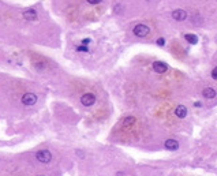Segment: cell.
Segmentation results:
<instances>
[{"label":"cell","instance_id":"cell-14","mask_svg":"<svg viewBox=\"0 0 217 176\" xmlns=\"http://www.w3.org/2000/svg\"><path fill=\"white\" fill-rule=\"evenodd\" d=\"M77 51L78 52H87L89 49H87L86 45H81V46H78V48H77Z\"/></svg>","mask_w":217,"mask_h":176},{"label":"cell","instance_id":"cell-16","mask_svg":"<svg viewBox=\"0 0 217 176\" xmlns=\"http://www.w3.org/2000/svg\"><path fill=\"white\" fill-rule=\"evenodd\" d=\"M101 2H102V0H87L89 4H100Z\"/></svg>","mask_w":217,"mask_h":176},{"label":"cell","instance_id":"cell-17","mask_svg":"<svg viewBox=\"0 0 217 176\" xmlns=\"http://www.w3.org/2000/svg\"><path fill=\"white\" fill-rule=\"evenodd\" d=\"M164 44H165V40L164 38H159V40H157V45L164 46Z\"/></svg>","mask_w":217,"mask_h":176},{"label":"cell","instance_id":"cell-15","mask_svg":"<svg viewBox=\"0 0 217 176\" xmlns=\"http://www.w3.org/2000/svg\"><path fill=\"white\" fill-rule=\"evenodd\" d=\"M75 154H77L79 158H85V154H83V152L82 150H79V149H77L75 150Z\"/></svg>","mask_w":217,"mask_h":176},{"label":"cell","instance_id":"cell-5","mask_svg":"<svg viewBox=\"0 0 217 176\" xmlns=\"http://www.w3.org/2000/svg\"><path fill=\"white\" fill-rule=\"evenodd\" d=\"M153 70L156 71V73H159V74H163V73H165L167 70H168V64L164 62H155L153 63Z\"/></svg>","mask_w":217,"mask_h":176},{"label":"cell","instance_id":"cell-21","mask_svg":"<svg viewBox=\"0 0 217 176\" xmlns=\"http://www.w3.org/2000/svg\"><path fill=\"white\" fill-rule=\"evenodd\" d=\"M41 176H44V175H41Z\"/></svg>","mask_w":217,"mask_h":176},{"label":"cell","instance_id":"cell-18","mask_svg":"<svg viewBox=\"0 0 217 176\" xmlns=\"http://www.w3.org/2000/svg\"><path fill=\"white\" fill-rule=\"evenodd\" d=\"M212 78H213V79H217V67L213 68V71H212Z\"/></svg>","mask_w":217,"mask_h":176},{"label":"cell","instance_id":"cell-4","mask_svg":"<svg viewBox=\"0 0 217 176\" xmlns=\"http://www.w3.org/2000/svg\"><path fill=\"white\" fill-rule=\"evenodd\" d=\"M81 102L85 106H92L94 102H96V96L92 93H85L82 97H81Z\"/></svg>","mask_w":217,"mask_h":176},{"label":"cell","instance_id":"cell-6","mask_svg":"<svg viewBox=\"0 0 217 176\" xmlns=\"http://www.w3.org/2000/svg\"><path fill=\"white\" fill-rule=\"evenodd\" d=\"M172 18L175 21H184L187 18V14L183 10H175V11H172Z\"/></svg>","mask_w":217,"mask_h":176},{"label":"cell","instance_id":"cell-7","mask_svg":"<svg viewBox=\"0 0 217 176\" xmlns=\"http://www.w3.org/2000/svg\"><path fill=\"white\" fill-rule=\"evenodd\" d=\"M175 115L178 116L179 119H184L187 116V108L184 105H178L175 109Z\"/></svg>","mask_w":217,"mask_h":176},{"label":"cell","instance_id":"cell-20","mask_svg":"<svg viewBox=\"0 0 217 176\" xmlns=\"http://www.w3.org/2000/svg\"><path fill=\"white\" fill-rule=\"evenodd\" d=\"M116 176H124V172H116Z\"/></svg>","mask_w":217,"mask_h":176},{"label":"cell","instance_id":"cell-1","mask_svg":"<svg viewBox=\"0 0 217 176\" xmlns=\"http://www.w3.org/2000/svg\"><path fill=\"white\" fill-rule=\"evenodd\" d=\"M36 158L37 161H40L41 164H48L52 160V153L49 150H40L36 153Z\"/></svg>","mask_w":217,"mask_h":176},{"label":"cell","instance_id":"cell-10","mask_svg":"<svg viewBox=\"0 0 217 176\" xmlns=\"http://www.w3.org/2000/svg\"><path fill=\"white\" fill-rule=\"evenodd\" d=\"M202 96L205 97V98H215L216 90L213 89V87H205V89L202 90Z\"/></svg>","mask_w":217,"mask_h":176},{"label":"cell","instance_id":"cell-2","mask_svg":"<svg viewBox=\"0 0 217 176\" xmlns=\"http://www.w3.org/2000/svg\"><path fill=\"white\" fill-rule=\"evenodd\" d=\"M134 34L137 37H141V38H142V37H146L147 34L150 33V29L149 27L146 26V25H143V23H138L137 26L134 27Z\"/></svg>","mask_w":217,"mask_h":176},{"label":"cell","instance_id":"cell-12","mask_svg":"<svg viewBox=\"0 0 217 176\" xmlns=\"http://www.w3.org/2000/svg\"><path fill=\"white\" fill-rule=\"evenodd\" d=\"M123 11H124V6L120 4V3L116 4L114 7V12H115V14H118V15H122V14H123Z\"/></svg>","mask_w":217,"mask_h":176},{"label":"cell","instance_id":"cell-11","mask_svg":"<svg viewBox=\"0 0 217 176\" xmlns=\"http://www.w3.org/2000/svg\"><path fill=\"white\" fill-rule=\"evenodd\" d=\"M184 38L187 40V42L188 44H198V37L195 36V34H186V36H184Z\"/></svg>","mask_w":217,"mask_h":176},{"label":"cell","instance_id":"cell-22","mask_svg":"<svg viewBox=\"0 0 217 176\" xmlns=\"http://www.w3.org/2000/svg\"><path fill=\"white\" fill-rule=\"evenodd\" d=\"M147 2H149V0H147Z\"/></svg>","mask_w":217,"mask_h":176},{"label":"cell","instance_id":"cell-8","mask_svg":"<svg viewBox=\"0 0 217 176\" xmlns=\"http://www.w3.org/2000/svg\"><path fill=\"white\" fill-rule=\"evenodd\" d=\"M164 146H165V149H168V150H178L179 149V143H178V141H175V139H167L164 142Z\"/></svg>","mask_w":217,"mask_h":176},{"label":"cell","instance_id":"cell-3","mask_svg":"<svg viewBox=\"0 0 217 176\" xmlns=\"http://www.w3.org/2000/svg\"><path fill=\"white\" fill-rule=\"evenodd\" d=\"M21 101H22L23 105H26V106L34 105V104L37 102V96L34 93H25L23 96H22Z\"/></svg>","mask_w":217,"mask_h":176},{"label":"cell","instance_id":"cell-19","mask_svg":"<svg viewBox=\"0 0 217 176\" xmlns=\"http://www.w3.org/2000/svg\"><path fill=\"white\" fill-rule=\"evenodd\" d=\"M90 41H92L90 38H86V40H83V41H82V44H83V45H87V44H89Z\"/></svg>","mask_w":217,"mask_h":176},{"label":"cell","instance_id":"cell-13","mask_svg":"<svg viewBox=\"0 0 217 176\" xmlns=\"http://www.w3.org/2000/svg\"><path fill=\"white\" fill-rule=\"evenodd\" d=\"M135 123V119L134 118H127V119H126V120H124V126H126V127H127V126H131V124H134Z\"/></svg>","mask_w":217,"mask_h":176},{"label":"cell","instance_id":"cell-9","mask_svg":"<svg viewBox=\"0 0 217 176\" xmlns=\"http://www.w3.org/2000/svg\"><path fill=\"white\" fill-rule=\"evenodd\" d=\"M23 18L26 21H36L37 19V12L34 11L33 8L26 10V11H23Z\"/></svg>","mask_w":217,"mask_h":176}]
</instances>
